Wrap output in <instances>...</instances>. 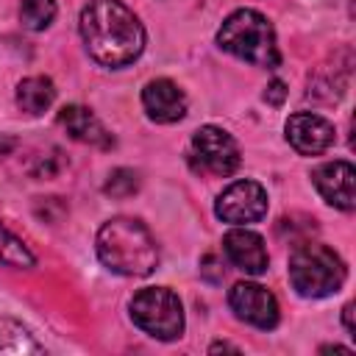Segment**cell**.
<instances>
[{"mask_svg": "<svg viewBox=\"0 0 356 356\" xmlns=\"http://www.w3.org/2000/svg\"><path fill=\"white\" fill-rule=\"evenodd\" d=\"M81 39L86 53L103 67H125L145 50V28L122 0H89L81 11Z\"/></svg>", "mask_w": 356, "mask_h": 356, "instance_id": "1", "label": "cell"}, {"mask_svg": "<svg viewBox=\"0 0 356 356\" xmlns=\"http://www.w3.org/2000/svg\"><path fill=\"white\" fill-rule=\"evenodd\" d=\"M97 256L103 267L117 275L145 278L159 264V248L145 222L134 217H114L97 231Z\"/></svg>", "mask_w": 356, "mask_h": 356, "instance_id": "2", "label": "cell"}, {"mask_svg": "<svg viewBox=\"0 0 356 356\" xmlns=\"http://www.w3.org/2000/svg\"><path fill=\"white\" fill-rule=\"evenodd\" d=\"M217 44L225 53H231L253 67L273 70L281 61L278 44H275V31H273L270 19L253 8L234 11L217 31Z\"/></svg>", "mask_w": 356, "mask_h": 356, "instance_id": "3", "label": "cell"}, {"mask_svg": "<svg viewBox=\"0 0 356 356\" xmlns=\"http://www.w3.org/2000/svg\"><path fill=\"white\" fill-rule=\"evenodd\" d=\"M289 284L300 298L334 295L345 284V261L328 245H298L289 256Z\"/></svg>", "mask_w": 356, "mask_h": 356, "instance_id": "4", "label": "cell"}, {"mask_svg": "<svg viewBox=\"0 0 356 356\" xmlns=\"http://www.w3.org/2000/svg\"><path fill=\"white\" fill-rule=\"evenodd\" d=\"M131 320L147 337L170 342L184 334V306L181 298L167 286H147L131 298Z\"/></svg>", "mask_w": 356, "mask_h": 356, "instance_id": "5", "label": "cell"}, {"mask_svg": "<svg viewBox=\"0 0 356 356\" xmlns=\"http://www.w3.org/2000/svg\"><path fill=\"white\" fill-rule=\"evenodd\" d=\"M192 159L203 172L225 178L239 167V145L228 131L217 125H203L192 136Z\"/></svg>", "mask_w": 356, "mask_h": 356, "instance_id": "6", "label": "cell"}, {"mask_svg": "<svg viewBox=\"0 0 356 356\" xmlns=\"http://www.w3.org/2000/svg\"><path fill=\"white\" fill-rule=\"evenodd\" d=\"M214 214L231 225H248L267 214V192L256 181H234L214 203Z\"/></svg>", "mask_w": 356, "mask_h": 356, "instance_id": "7", "label": "cell"}, {"mask_svg": "<svg viewBox=\"0 0 356 356\" xmlns=\"http://www.w3.org/2000/svg\"><path fill=\"white\" fill-rule=\"evenodd\" d=\"M228 303L234 309V314L256 328H275L278 325V300L275 295L256 284V281H239L234 284V289L228 292Z\"/></svg>", "mask_w": 356, "mask_h": 356, "instance_id": "8", "label": "cell"}, {"mask_svg": "<svg viewBox=\"0 0 356 356\" xmlns=\"http://www.w3.org/2000/svg\"><path fill=\"white\" fill-rule=\"evenodd\" d=\"M286 142L300 156H320L334 145V125L314 114V111H298L286 120Z\"/></svg>", "mask_w": 356, "mask_h": 356, "instance_id": "9", "label": "cell"}, {"mask_svg": "<svg viewBox=\"0 0 356 356\" xmlns=\"http://www.w3.org/2000/svg\"><path fill=\"white\" fill-rule=\"evenodd\" d=\"M312 181L325 203L342 211L356 206V170L350 161H325L312 172Z\"/></svg>", "mask_w": 356, "mask_h": 356, "instance_id": "10", "label": "cell"}, {"mask_svg": "<svg viewBox=\"0 0 356 356\" xmlns=\"http://www.w3.org/2000/svg\"><path fill=\"white\" fill-rule=\"evenodd\" d=\"M222 250L228 256V261L248 273V275H261L270 264V256H267V248H264V239L256 234V231H248L242 225L231 228L225 236H222Z\"/></svg>", "mask_w": 356, "mask_h": 356, "instance_id": "11", "label": "cell"}, {"mask_svg": "<svg viewBox=\"0 0 356 356\" xmlns=\"http://www.w3.org/2000/svg\"><path fill=\"white\" fill-rule=\"evenodd\" d=\"M142 106L153 122L167 125V122H178L186 114V95L170 78H156L142 89Z\"/></svg>", "mask_w": 356, "mask_h": 356, "instance_id": "12", "label": "cell"}, {"mask_svg": "<svg viewBox=\"0 0 356 356\" xmlns=\"http://www.w3.org/2000/svg\"><path fill=\"white\" fill-rule=\"evenodd\" d=\"M58 125L75 139V142H83V145H97V147H108L111 145V136L108 131L103 128V122L86 108V106H64L58 111Z\"/></svg>", "mask_w": 356, "mask_h": 356, "instance_id": "13", "label": "cell"}, {"mask_svg": "<svg viewBox=\"0 0 356 356\" xmlns=\"http://www.w3.org/2000/svg\"><path fill=\"white\" fill-rule=\"evenodd\" d=\"M56 100V86L47 75H31L25 81H19L17 86V106L28 114V117H39L44 114Z\"/></svg>", "mask_w": 356, "mask_h": 356, "instance_id": "14", "label": "cell"}, {"mask_svg": "<svg viewBox=\"0 0 356 356\" xmlns=\"http://www.w3.org/2000/svg\"><path fill=\"white\" fill-rule=\"evenodd\" d=\"M0 353H42V345L22 323L0 317Z\"/></svg>", "mask_w": 356, "mask_h": 356, "instance_id": "15", "label": "cell"}, {"mask_svg": "<svg viewBox=\"0 0 356 356\" xmlns=\"http://www.w3.org/2000/svg\"><path fill=\"white\" fill-rule=\"evenodd\" d=\"M0 261L17 270H28L36 264V256L28 250V245L17 234H11L3 222H0Z\"/></svg>", "mask_w": 356, "mask_h": 356, "instance_id": "16", "label": "cell"}, {"mask_svg": "<svg viewBox=\"0 0 356 356\" xmlns=\"http://www.w3.org/2000/svg\"><path fill=\"white\" fill-rule=\"evenodd\" d=\"M19 19L28 31H44L56 19V0H22Z\"/></svg>", "mask_w": 356, "mask_h": 356, "instance_id": "17", "label": "cell"}, {"mask_svg": "<svg viewBox=\"0 0 356 356\" xmlns=\"http://www.w3.org/2000/svg\"><path fill=\"white\" fill-rule=\"evenodd\" d=\"M139 189V175L128 167H120L108 175V181L103 184V192L111 195V197H131L134 192Z\"/></svg>", "mask_w": 356, "mask_h": 356, "instance_id": "18", "label": "cell"}, {"mask_svg": "<svg viewBox=\"0 0 356 356\" xmlns=\"http://www.w3.org/2000/svg\"><path fill=\"white\" fill-rule=\"evenodd\" d=\"M284 97H286V83L284 81H270V86H267V92H264V100L267 103H273V106H281L284 103Z\"/></svg>", "mask_w": 356, "mask_h": 356, "instance_id": "19", "label": "cell"}, {"mask_svg": "<svg viewBox=\"0 0 356 356\" xmlns=\"http://www.w3.org/2000/svg\"><path fill=\"white\" fill-rule=\"evenodd\" d=\"M342 317H345V328H348V334H353L356 328H353V303H348L345 309H342Z\"/></svg>", "mask_w": 356, "mask_h": 356, "instance_id": "20", "label": "cell"}]
</instances>
